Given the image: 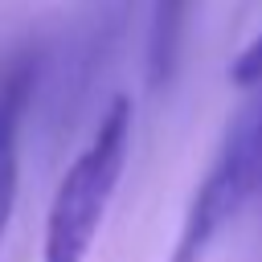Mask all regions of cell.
<instances>
[{"label": "cell", "instance_id": "obj_1", "mask_svg": "<svg viewBox=\"0 0 262 262\" xmlns=\"http://www.w3.org/2000/svg\"><path fill=\"white\" fill-rule=\"evenodd\" d=\"M131 147V102L115 98L82 147V156L66 168L49 213H45V254L41 262H86L90 246L102 229V217L115 201V188L127 168Z\"/></svg>", "mask_w": 262, "mask_h": 262}, {"label": "cell", "instance_id": "obj_2", "mask_svg": "<svg viewBox=\"0 0 262 262\" xmlns=\"http://www.w3.org/2000/svg\"><path fill=\"white\" fill-rule=\"evenodd\" d=\"M12 192H16V147H12V111H4L0 119V229L8 221Z\"/></svg>", "mask_w": 262, "mask_h": 262}, {"label": "cell", "instance_id": "obj_3", "mask_svg": "<svg viewBox=\"0 0 262 262\" xmlns=\"http://www.w3.org/2000/svg\"><path fill=\"white\" fill-rule=\"evenodd\" d=\"M180 8L184 0H160L156 4V70L164 57H172V45H176V25H180Z\"/></svg>", "mask_w": 262, "mask_h": 262}, {"label": "cell", "instance_id": "obj_4", "mask_svg": "<svg viewBox=\"0 0 262 262\" xmlns=\"http://www.w3.org/2000/svg\"><path fill=\"white\" fill-rule=\"evenodd\" d=\"M229 78H233L237 86H258V82H262V29H258V37L233 57Z\"/></svg>", "mask_w": 262, "mask_h": 262}]
</instances>
